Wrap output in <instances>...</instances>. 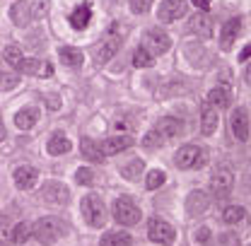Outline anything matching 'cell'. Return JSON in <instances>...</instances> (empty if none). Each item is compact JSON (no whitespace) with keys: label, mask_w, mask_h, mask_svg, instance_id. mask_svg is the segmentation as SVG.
Instances as JSON below:
<instances>
[{"label":"cell","mask_w":251,"mask_h":246,"mask_svg":"<svg viewBox=\"0 0 251 246\" xmlns=\"http://www.w3.org/2000/svg\"><path fill=\"white\" fill-rule=\"evenodd\" d=\"M31 234L36 237V242H41V244H56L58 239H63L65 234H68V227H65V222L58 220V217H41V220H36V224L31 227Z\"/></svg>","instance_id":"obj_1"},{"label":"cell","mask_w":251,"mask_h":246,"mask_svg":"<svg viewBox=\"0 0 251 246\" xmlns=\"http://www.w3.org/2000/svg\"><path fill=\"white\" fill-rule=\"evenodd\" d=\"M80 208H82V217H85V222H87L90 227H97V229H99V227L106 224V205L101 203L99 196L87 193V196L82 198Z\"/></svg>","instance_id":"obj_2"},{"label":"cell","mask_w":251,"mask_h":246,"mask_svg":"<svg viewBox=\"0 0 251 246\" xmlns=\"http://www.w3.org/2000/svg\"><path fill=\"white\" fill-rule=\"evenodd\" d=\"M208 162V150H201L198 145H184L174 154V164L179 169H198Z\"/></svg>","instance_id":"obj_3"},{"label":"cell","mask_w":251,"mask_h":246,"mask_svg":"<svg viewBox=\"0 0 251 246\" xmlns=\"http://www.w3.org/2000/svg\"><path fill=\"white\" fill-rule=\"evenodd\" d=\"M143 49L150 56H162V53H167L172 49V36L164 29H159V27H152V29L145 31V36H143Z\"/></svg>","instance_id":"obj_4"},{"label":"cell","mask_w":251,"mask_h":246,"mask_svg":"<svg viewBox=\"0 0 251 246\" xmlns=\"http://www.w3.org/2000/svg\"><path fill=\"white\" fill-rule=\"evenodd\" d=\"M148 237H150L155 244L172 246L176 242V229H174L169 222L159 220V217H150V220H148Z\"/></svg>","instance_id":"obj_5"},{"label":"cell","mask_w":251,"mask_h":246,"mask_svg":"<svg viewBox=\"0 0 251 246\" xmlns=\"http://www.w3.org/2000/svg\"><path fill=\"white\" fill-rule=\"evenodd\" d=\"M114 220L119 222V224H124V227H133V224H138L140 222V208L130 200V198H119L116 203H114Z\"/></svg>","instance_id":"obj_6"},{"label":"cell","mask_w":251,"mask_h":246,"mask_svg":"<svg viewBox=\"0 0 251 246\" xmlns=\"http://www.w3.org/2000/svg\"><path fill=\"white\" fill-rule=\"evenodd\" d=\"M232 186H234V174L229 167H218L210 176V193L215 198H227L232 193Z\"/></svg>","instance_id":"obj_7"},{"label":"cell","mask_w":251,"mask_h":246,"mask_svg":"<svg viewBox=\"0 0 251 246\" xmlns=\"http://www.w3.org/2000/svg\"><path fill=\"white\" fill-rule=\"evenodd\" d=\"M41 200L49 203V205H65L70 200V191L61 181H49L41 188Z\"/></svg>","instance_id":"obj_8"},{"label":"cell","mask_w":251,"mask_h":246,"mask_svg":"<svg viewBox=\"0 0 251 246\" xmlns=\"http://www.w3.org/2000/svg\"><path fill=\"white\" fill-rule=\"evenodd\" d=\"M121 49V39L116 36V34H109L97 49H94V63L97 65H104V63H109L114 56H116V51Z\"/></svg>","instance_id":"obj_9"},{"label":"cell","mask_w":251,"mask_h":246,"mask_svg":"<svg viewBox=\"0 0 251 246\" xmlns=\"http://www.w3.org/2000/svg\"><path fill=\"white\" fill-rule=\"evenodd\" d=\"M184 12H186V0H162L159 10H157V17L162 22H176Z\"/></svg>","instance_id":"obj_10"},{"label":"cell","mask_w":251,"mask_h":246,"mask_svg":"<svg viewBox=\"0 0 251 246\" xmlns=\"http://www.w3.org/2000/svg\"><path fill=\"white\" fill-rule=\"evenodd\" d=\"M17 70L25 75H34V77H51L53 75V65L49 61H39V58H25Z\"/></svg>","instance_id":"obj_11"},{"label":"cell","mask_w":251,"mask_h":246,"mask_svg":"<svg viewBox=\"0 0 251 246\" xmlns=\"http://www.w3.org/2000/svg\"><path fill=\"white\" fill-rule=\"evenodd\" d=\"M229 125H232V135H234L237 140H242V143H244V140L249 138V116H247L244 106H237V109L232 111Z\"/></svg>","instance_id":"obj_12"},{"label":"cell","mask_w":251,"mask_h":246,"mask_svg":"<svg viewBox=\"0 0 251 246\" xmlns=\"http://www.w3.org/2000/svg\"><path fill=\"white\" fill-rule=\"evenodd\" d=\"M68 22H70V27H73V29H77V31L87 29V27H90V22H92V5H90V2H80V5L70 12Z\"/></svg>","instance_id":"obj_13"},{"label":"cell","mask_w":251,"mask_h":246,"mask_svg":"<svg viewBox=\"0 0 251 246\" xmlns=\"http://www.w3.org/2000/svg\"><path fill=\"white\" fill-rule=\"evenodd\" d=\"M12 179H15V186L20 191H29L39 181V169L36 167H27V164L25 167H17L15 174H12Z\"/></svg>","instance_id":"obj_14"},{"label":"cell","mask_w":251,"mask_h":246,"mask_svg":"<svg viewBox=\"0 0 251 246\" xmlns=\"http://www.w3.org/2000/svg\"><path fill=\"white\" fill-rule=\"evenodd\" d=\"M188 31L196 34V36H201V39H210V34H213V20H210V15L196 12L188 20Z\"/></svg>","instance_id":"obj_15"},{"label":"cell","mask_w":251,"mask_h":246,"mask_svg":"<svg viewBox=\"0 0 251 246\" xmlns=\"http://www.w3.org/2000/svg\"><path fill=\"white\" fill-rule=\"evenodd\" d=\"M239 31H242V20H239V17L225 22V25H222V34H220V49H222V51H229V49L234 46Z\"/></svg>","instance_id":"obj_16"},{"label":"cell","mask_w":251,"mask_h":246,"mask_svg":"<svg viewBox=\"0 0 251 246\" xmlns=\"http://www.w3.org/2000/svg\"><path fill=\"white\" fill-rule=\"evenodd\" d=\"M10 20H12V25L15 27H27L31 20V5L29 2H25V0H17L12 7H10Z\"/></svg>","instance_id":"obj_17"},{"label":"cell","mask_w":251,"mask_h":246,"mask_svg":"<svg viewBox=\"0 0 251 246\" xmlns=\"http://www.w3.org/2000/svg\"><path fill=\"white\" fill-rule=\"evenodd\" d=\"M218 109L205 101V106L201 109V130H203V135H213L218 130Z\"/></svg>","instance_id":"obj_18"},{"label":"cell","mask_w":251,"mask_h":246,"mask_svg":"<svg viewBox=\"0 0 251 246\" xmlns=\"http://www.w3.org/2000/svg\"><path fill=\"white\" fill-rule=\"evenodd\" d=\"M128 148H133V138L130 135H111L101 145L104 154H119V152H124V150H128Z\"/></svg>","instance_id":"obj_19"},{"label":"cell","mask_w":251,"mask_h":246,"mask_svg":"<svg viewBox=\"0 0 251 246\" xmlns=\"http://www.w3.org/2000/svg\"><path fill=\"white\" fill-rule=\"evenodd\" d=\"M155 130L162 135V138H176V135H181L184 123L179 121V119H174V116H164V119H159Z\"/></svg>","instance_id":"obj_20"},{"label":"cell","mask_w":251,"mask_h":246,"mask_svg":"<svg viewBox=\"0 0 251 246\" xmlns=\"http://www.w3.org/2000/svg\"><path fill=\"white\" fill-rule=\"evenodd\" d=\"M58 58H61L65 68H80L85 63V53L80 49H75V46H61L58 49Z\"/></svg>","instance_id":"obj_21"},{"label":"cell","mask_w":251,"mask_h":246,"mask_svg":"<svg viewBox=\"0 0 251 246\" xmlns=\"http://www.w3.org/2000/svg\"><path fill=\"white\" fill-rule=\"evenodd\" d=\"M36 121H39V109H36V106H25V109H20V111L15 114V125L22 128V130L34 128Z\"/></svg>","instance_id":"obj_22"},{"label":"cell","mask_w":251,"mask_h":246,"mask_svg":"<svg viewBox=\"0 0 251 246\" xmlns=\"http://www.w3.org/2000/svg\"><path fill=\"white\" fill-rule=\"evenodd\" d=\"M208 205H210V198H208V193H203V191H193L186 200L188 215H201V213L208 210Z\"/></svg>","instance_id":"obj_23"},{"label":"cell","mask_w":251,"mask_h":246,"mask_svg":"<svg viewBox=\"0 0 251 246\" xmlns=\"http://www.w3.org/2000/svg\"><path fill=\"white\" fill-rule=\"evenodd\" d=\"M80 150H82V157L94 162V164L104 162V150H101L99 143H94L92 138H82V140H80Z\"/></svg>","instance_id":"obj_24"},{"label":"cell","mask_w":251,"mask_h":246,"mask_svg":"<svg viewBox=\"0 0 251 246\" xmlns=\"http://www.w3.org/2000/svg\"><path fill=\"white\" fill-rule=\"evenodd\" d=\"M208 104L210 106H215V109H227L229 104H232V92L227 90V87H215V90H210L208 92Z\"/></svg>","instance_id":"obj_25"},{"label":"cell","mask_w":251,"mask_h":246,"mask_svg":"<svg viewBox=\"0 0 251 246\" xmlns=\"http://www.w3.org/2000/svg\"><path fill=\"white\" fill-rule=\"evenodd\" d=\"M46 150L49 154H65L70 152V140H68V135L65 133H53L51 138H49V145H46Z\"/></svg>","instance_id":"obj_26"},{"label":"cell","mask_w":251,"mask_h":246,"mask_svg":"<svg viewBox=\"0 0 251 246\" xmlns=\"http://www.w3.org/2000/svg\"><path fill=\"white\" fill-rule=\"evenodd\" d=\"M133 239L128 232H109L99 239V246H130Z\"/></svg>","instance_id":"obj_27"},{"label":"cell","mask_w":251,"mask_h":246,"mask_svg":"<svg viewBox=\"0 0 251 246\" xmlns=\"http://www.w3.org/2000/svg\"><path fill=\"white\" fill-rule=\"evenodd\" d=\"M143 174H145V164H143V159H133V162H128L126 167H121V176L128 179V181H138Z\"/></svg>","instance_id":"obj_28"},{"label":"cell","mask_w":251,"mask_h":246,"mask_svg":"<svg viewBox=\"0 0 251 246\" xmlns=\"http://www.w3.org/2000/svg\"><path fill=\"white\" fill-rule=\"evenodd\" d=\"M2 61L7 63L12 70H17V68H20V63L25 61V56H22V49H20L17 44H10V46H5V51H2Z\"/></svg>","instance_id":"obj_29"},{"label":"cell","mask_w":251,"mask_h":246,"mask_svg":"<svg viewBox=\"0 0 251 246\" xmlns=\"http://www.w3.org/2000/svg\"><path fill=\"white\" fill-rule=\"evenodd\" d=\"M244 215H247V210H244L242 205H229V208L222 210V220H225L227 224H237V222H242Z\"/></svg>","instance_id":"obj_30"},{"label":"cell","mask_w":251,"mask_h":246,"mask_svg":"<svg viewBox=\"0 0 251 246\" xmlns=\"http://www.w3.org/2000/svg\"><path fill=\"white\" fill-rule=\"evenodd\" d=\"M29 234H31V227L27 222L15 224V227H12V244H25V242L29 239Z\"/></svg>","instance_id":"obj_31"},{"label":"cell","mask_w":251,"mask_h":246,"mask_svg":"<svg viewBox=\"0 0 251 246\" xmlns=\"http://www.w3.org/2000/svg\"><path fill=\"white\" fill-rule=\"evenodd\" d=\"M133 65H135V68H152V65H155V56H150V53L140 46V49L133 53Z\"/></svg>","instance_id":"obj_32"},{"label":"cell","mask_w":251,"mask_h":246,"mask_svg":"<svg viewBox=\"0 0 251 246\" xmlns=\"http://www.w3.org/2000/svg\"><path fill=\"white\" fill-rule=\"evenodd\" d=\"M167 181V174L162 172V169H152L150 174H148V179H145V186H148V191H155L159 186Z\"/></svg>","instance_id":"obj_33"},{"label":"cell","mask_w":251,"mask_h":246,"mask_svg":"<svg viewBox=\"0 0 251 246\" xmlns=\"http://www.w3.org/2000/svg\"><path fill=\"white\" fill-rule=\"evenodd\" d=\"M12 242V227H10V217L0 213V244H10Z\"/></svg>","instance_id":"obj_34"},{"label":"cell","mask_w":251,"mask_h":246,"mask_svg":"<svg viewBox=\"0 0 251 246\" xmlns=\"http://www.w3.org/2000/svg\"><path fill=\"white\" fill-rule=\"evenodd\" d=\"M20 85L17 73H0V90H15Z\"/></svg>","instance_id":"obj_35"},{"label":"cell","mask_w":251,"mask_h":246,"mask_svg":"<svg viewBox=\"0 0 251 246\" xmlns=\"http://www.w3.org/2000/svg\"><path fill=\"white\" fill-rule=\"evenodd\" d=\"M29 5H31V17L34 20H41V17L49 15V0H34Z\"/></svg>","instance_id":"obj_36"},{"label":"cell","mask_w":251,"mask_h":246,"mask_svg":"<svg viewBox=\"0 0 251 246\" xmlns=\"http://www.w3.org/2000/svg\"><path fill=\"white\" fill-rule=\"evenodd\" d=\"M75 181L80 186H90L94 181V172L92 169H87V167H80L77 172H75Z\"/></svg>","instance_id":"obj_37"},{"label":"cell","mask_w":251,"mask_h":246,"mask_svg":"<svg viewBox=\"0 0 251 246\" xmlns=\"http://www.w3.org/2000/svg\"><path fill=\"white\" fill-rule=\"evenodd\" d=\"M162 140H164V138H162L157 130H150V133L143 138V148H148V150H155V148H159V145H162Z\"/></svg>","instance_id":"obj_38"},{"label":"cell","mask_w":251,"mask_h":246,"mask_svg":"<svg viewBox=\"0 0 251 246\" xmlns=\"http://www.w3.org/2000/svg\"><path fill=\"white\" fill-rule=\"evenodd\" d=\"M150 5H152V0H130V10L135 15H145L150 10Z\"/></svg>","instance_id":"obj_39"},{"label":"cell","mask_w":251,"mask_h":246,"mask_svg":"<svg viewBox=\"0 0 251 246\" xmlns=\"http://www.w3.org/2000/svg\"><path fill=\"white\" fill-rule=\"evenodd\" d=\"M46 106H51V109H58V106H61V99H58V94H49V97H46Z\"/></svg>","instance_id":"obj_40"},{"label":"cell","mask_w":251,"mask_h":246,"mask_svg":"<svg viewBox=\"0 0 251 246\" xmlns=\"http://www.w3.org/2000/svg\"><path fill=\"white\" fill-rule=\"evenodd\" d=\"M208 237H210V229H205V227H201L196 232V242H208Z\"/></svg>","instance_id":"obj_41"},{"label":"cell","mask_w":251,"mask_h":246,"mask_svg":"<svg viewBox=\"0 0 251 246\" xmlns=\"http://www.w3.org/2000/svg\"><path fill=\"white\" fill-rule=\"evenodd\" d=\"M210 2H213V0H193V5H196L198 10H208V7H210Z\"/></svg>","instance_id":"obj_42"},{"label":"cell","mask_w":251,"mask_h":246,"mask_svg":"<svg viewBox=\"0 0 251 246\" xmlns=\"http://www.w3.org/2000/svg\"><path fill=\"white\" fill-rule=\"evenodd\" d=\"M242 61H247V58H251V44L249 46H244V51H242V56H239Z\"/></svg>","instance_id":"obj_43"},{"label":"cell","mask_w":251,"mask_h":246,"mask_svg":"<svg viewBox=\"0 0 251 246\" xmlns=\"http://www.w3.org/2000/svg\"><path fill=\"white\" fill-rule=\"evenodd\" d=\"M244 77H247V82H249V85H251V65H249V68H247V73H244Z\"/></svg>","instance_id":"obj_44"},{"label":"cell","mask_w":251,"mask_h":246,"mask_svg":"<svg viewBox=\"0 0 251 246\" xmlns=\"http://www.w3.org/2000/svg\"><path fill=\"white\" fill-rule=\"evenodd\" d=\"M2 138H5V128L0 125V143H2Z\"/></svg>","instance_id":"obj_45"}]
</instances>
